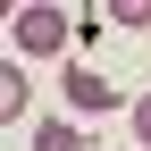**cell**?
Returning a JSON list of instances; mask_svg holds the SVG:
<instances>
[{
  "label": "cell",
  "instance_id": "cell-1",
  "mask_svg": "<svg viewBox=\"0 0 151 151\" xmlns=\"http://www.w3.org/2000/svg\"><path fill=\"white\" fill-rule=\"evenodd\" d=\"M17 50H25V59H50V50H67V17L59 9H17Z\"/></svg>",
  "mask_w": 151,
  "mask_h": 151
},
{
  "label": "cell",
  "instance_id": "cell-2",
  "mask_svg": "<svg viewBox=\"0 0 151 151\" xmlns=\"http://www.w3.org/2000/svg\"><path fill=\"white\" fill-rule=\"evenodd\" d=\"M67 101H76V109H109V101H118V84L92 76V67H76V76H67Z\"/></svg>",
  "mask_w": 151,
  "mask_h": 151
},
{
  "label": "cell",
  "instance_id": "cell-3",
  "mask_svg": "<svg viewBox=\"0 0 151 151\" xmlns=\"http://www.w3.org/2000/svg\"><path fill=\"white\" fill-rule=\"evenodd\" d=\"M0 118H9V126L25 118V67H0Z\"/></svg>",
  "mask_w": 151,
  "mask_h": 151
},
{
  "label": "cell",
  "instance_id": "cell-4",
  "mask_svg": "<svg viewBox=\"0 0 151 151\" xmlns=\"http://www.w3.org/2000/svg\"><path fill=\"white\" fill-rule=\"evenodd\" d=\"M34 151H84V143H76V126H34Z\"/></svg>",
  "mask_w": 151,
  "mask_h": 151
},
{
  "label": "cell",
  "instance_id": "cell-5",
  "mask_svg": "<svg viewBox=\"0 0 151 151\" xmlns=\"http://www.w3.org/2000/svg\"><path fill=\"white\" fill-rule=\"evenodd\" d=\"M109 17L118 25H151V0H109Z\"/></svg>",
  "mask_w": 151,
  "mask_h": 151
},
{
  "label": "cell",
  "instance_id": "cell-6",
  "mask_svg": "<svg viewBox=\"0 0 151 151\" xmlns=\"http://www.w3.org/2000/svg\"><path fill=\"white\" fill-rule=\"evenodd\" d=\"M134 134L151 143V92H143V101H134Z\"/></svg>",
  "mask_w": 151,
  "mask_h": 151
}]
</instances>
